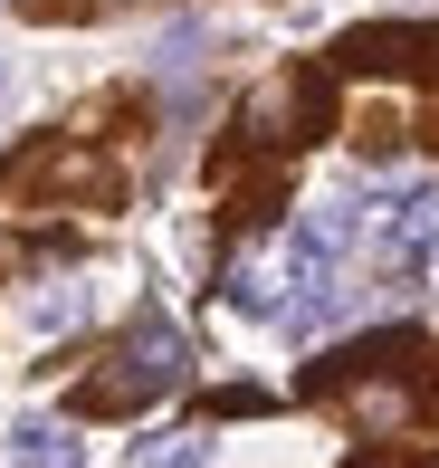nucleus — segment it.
<instances>
[{
  "mask_svg": "<svg viewBox=\"0 0 439 468\" xmlns=\"http://www.w3.org/2000/svg\"><path fill=\"white\" fill-rule=\"evenodd\" d=\"M134 468H211V440L201 431H172V440H143Z\"/></svg>",
  "mask_w": 439,
  "mask_h": 468,
  "instance_id": "obj_4",
  "label": "nucleus"
},
{
  "mask_svg": "<svg viewBox=\"0 0 439 468\" xmlns=\"http://www.w3.org/2000/svg\"><path fill=\"white\" fill-rule=\"evenodd\" d=\"M10 468H87V440L68 420H19L10 431Z\"/></svg>",
  "mask_w": 439,
  "mask_h": 468,
  "instance_id": "obj_3",
  "label": "nucleus"
},
{
  "mask_svg": "<svg viewBox=\"0 0 439 468\" xmlns=\"http://www.w3.org/2000/svg\"><path fill=\"white\" fill-rule=\"evenodd\" d=\"M0 96H10V68H0Z\"/></svg>",
  "mask_w": 439,
  "mask_h": 468,
  "instance_id": "obj_5",
  "label": "nucleus"
},
{
  "mask_svg": "<svg viewBox=\"0 0 439 468\" xmlns=\"http://www.w3.org/2000/svg\"><path fill=\"white\" fill-rule=\"evenodd\" d=\"M439 259V191H411L382 220V268H430Z\"/></svg>",
  "mask_w": 439,
  "mask_h": 468,
  "instance_id": "obj_2",
  "label": "nucleus"
},
{
  "mask_svg": "<svg viewBox=\"0 0 439 468\" xmlns=\"http://www.w3.org/2000/svg\"><path fill=\"white\" fill-rule=\"evenodd\" d=\"M192 373V345H182V325H162V315H143L134 335L115 345V373H96V411H134V401H153V392H172V382Z\"/></svg>",
  "mask_w": 439,
  "mask_h": 468,
  "instance_id": "obj_1",
  "label": "nucleus"
}]
</instances>
